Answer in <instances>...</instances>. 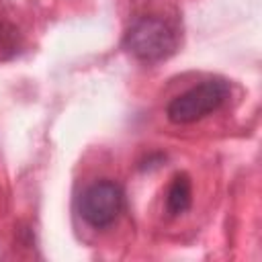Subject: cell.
Segmentation results:
<instances>
[{
    "mask_svg": "<svg viewBox=\"0 0 262 262\" xmlns=\"http://www.w3.org/2000/svg\"><path fill=\"white\" fill-rule=\"evenodd\" d=\"M178 45L176 31L162 18L145 16L137 20L125 35V49L143 63L168 59Z\"/></svg>",
    "mask_w": 262,
    "mask_h": 262,
    "instance_id": "cell-1",
    "label": "cell"
},
{
    "mask_svg": "<svg viewBox=\"0 0 262 262\" xmlns=\"http://www.w3.org/2000/svg\"><path fill=\"white\" fill-rule=\"evenodd\" d=\"M227 96L229 86L223 80H207L172 98L166 115L174 125H188L217 111L227 100Z\"/></svg>",
    "mask_w": 262,
    "mask_h": 262,
    "instance_id": "cell-2",
    "label": "cell"
},
{
    "mask_svg": "<svg viewBox=\"0 0 262 262\" xmlns=\"http://www.w3.org/2000/svg\"><path fill=\"white\" fill-rule=\"evenodd\" d=\"M123 207V190L113 180H98L90 184L80 201V215L92 227L111 225Z\"/></svg>",
    "mask_w": 262,
    "mask_h": 262,
    "instance_id": "cell-3",
    "label": "cell"
},
{
    "mask_svg": "<svg viewBox=\"0 0 262 262\" xmlns=\"http://www.w3.org/2000/svg\"><path fill=\"white\" fill-rule=\"evenodd\" d=\"M190 203H192V184H190V178L188 174L184 172H178L170 186H168V192H166V209L170 215L178 217L182 213H186L190 209Z\"/></svg>",
    "mask_w": 262,
    "mask_h": 262,
    "instance_id": "cell-4",
    "label": "cell"
}]
</instances>
